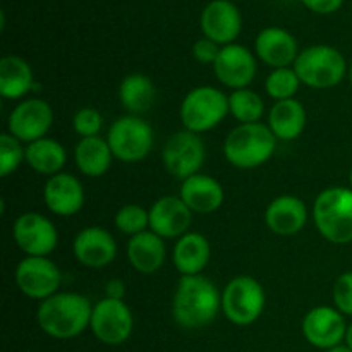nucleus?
Instances as JSON below:
<instances>
[{"label": "nucleus", "mask_w": 352, "mask_h": 352, "mask_svg": "<svg viewBox=\"0 0 352 352\" xmlns=\"http://www.w3.org/2000/svg\"><path fill=\"white\" fill-rule=\"evenodd\" d=\"M229 113L239 124L260 122L265 113L263 98L250 88L234 89L229 95Z\"/></svg>", "instance_id": "nucleus-30"}, {"label": "nucleus", "mask_w": 352, "mask_h": 352, "mask_svg": "<svg viewBox=\"0 0 352 352\" xmlns=\"http://www.w3.org/2000/svg\"><path fill=\"white\" fill-rule=\"evenodd\" d=\"M67 162V151L52 138H41V140L33 141L26 144V164L40 175L60 174Z\"/></svg>", "instance_id": "nucleus-29"}, {"label": "nucleus", "mask_w": 352, "mask_h": 352, "mask_svg": "<svg viewBox=\"0 0 352 352\" xmlns=\"http://www.w3.org/2000/svg\"><path fill=\"white\" fill-rule=\"evenodd\" d=\"M89 330L105 346H120L129 340L134 330L133 311L120 299H100L93 306Z\"/></svg>", "instance_id": "nucleus-10"}, {"label": "nucleus", "mask_w": 352, "mask_h": 352, "mask_svg": "<svg viewBox=\"0 0 352 352\" xmlns=\"http://www.w3.org/2000/svg\"><path fill=\"white\" fill-rule=\"evenodd\" d=\"M157 96V88L150 76L134 74L126 76L119 86V102L129 116H141L151 109Z\"/></svg>", "instance_id": "nucleus-28"}, {"label": "nucleus", "mask_w": 352, "mask_h": 352, "mask_svg": "<svg viewBox=\"0 0 352 352\" xmlns=\"http://www.w3.org/2000/svg\"><path fill=\"white\" fill-rule=\"evenodd\" d=\"M229 113V96L215 86H196L184 96L179 117L186 131L203 134L215 129Z\"/></svg>", "instance_id": "nucleus-6"}, {"label": "nucleus", "mask_w": 352, "mask_h": 352, "mask_svg": "<svg viewBox=\"0 0 352 352\" xmlns=\"http://www.w3.org/2000/svg\"><path fill=\"white\" fill-rule=\"evenodd\" d=\"M206 158V146L201 136L191 131H177L165 143L162 151L164 167L177 181H186L199 174Z\"/></svg>", "instance_id": "nucleus-9"}, {"label": "nucleus", "mask_w": 352, "mask_h": 352, "mask_svg": "<svg viewBox=\"0 0 352 352\" xmlns=\"http://www.w3.org/2000/svg\"><path fill=\"white\" fill-rule=\"evenodd\" d=\"M72 253L82 267L103 268L117 258V243L103 227H86L74 237Z\"/></svg>", "instance_id": "nucleus-18"}, {"label": "nucleus", "mask_w": 352, "mask_h": 352, "mask_svg": "<svg viewBox=\"0 0 352 352\" xmlns=\"http://www.w3.org/2000/svg\"><path fill=\"white\" fill-rule=\"evenodd\" d=\"M332 298L336 308L344 316H352V272H344L333 284Z\"/></svg>", "instance_id": "nucleus-35"}, {"label": "nucleus", "mask_w": 352, "mask_h": 352, "mask_svg": "<svg viewBox=\"0 0 352 352\" xmlns=\"http://www.w3.org/2000/svg\"><path fill=\"white\" fill-rule=\"evenodd\" d=\"M302 336L313 347L322 351L342 346L346 340L347 323L342 313L332 306H316L302 318Z\"/></svg>", "instance_id": "nucleus-14"}, {"label": "nucleus", "mask_w": 352, "mask_h": 352, "mask_svg": "<svg viewBox=\"0 0 352 352\" xmlns=\"http://www.w3.org/2000/svg\"><path fill=\"white\" fill-rule=\"evenodd\" d=\"M256 55L244 45H226L213 64V72L217 79L227 88H232V91L250 88V85L256 78Z\"/></svg>", "instance_id": "nucleus-15"}, {"label": "nucleus", "mask_w": 352, "mask_h": 352, "mask_svg": "<svg viewBox=\"0 0 352 352\" xmlns=\"http://www.w3.org/2000/svg\"><path fill=\"white\" fill-rule=\"evenodd\" d=\"M277 141L267 124H239L223 141V157L232 167L251 170L274 157Z\"/></svg>", "instance_id": "nucleus-3"}, {"label": "nucleus", "mask_w": 352, "mask_h": 352, "mask_svg": "<svg viewBox=\"0 0 352 352\" xmlns=\"http://www.w3.org/2000/svg\"><path fill=\"white\" fill-rule=\"evenodd\" d=\"M43 201L54 215H78L85 206V188L76 175L60 172L45 182Z\"/></svg>", "instance_id": "nucleus-20"}, {"label": "nucleus", "mask_w": 352, "mask_h": 352, "mask_svg": "<svg viewBox=\"0 0 352 352\" xmlns=\"http://www.w3.org/2000/svg\"><path fill=\"white\" fill-rule=\"evenodd\" d=\"M210 258H212L210 241L203 234L191 232V230L179 237L172 250V261L182 277L201 275V272L208 267Z\"/></svg>", "instance_id": "nucleus-25"}, {"label": "nucleus", "mask_w": 352, "mask_h": 352, "mask_svg": "<svg viewBox=\"0 0 352 352\" xmlns=\"http://www.w3.org/2000/svg\"><path fill=\"white\" fill-rule=\"evenodd\" d=\"M344 342H346V346L349 347V349L352 351V323L351 325H347V332H346V340H344Z\"/></svg>", "instance_id": "nucleus-39"}, {"label": "nucleus", "mask_w": 352, "mask_h": 352, "mask_svg": "<svg viewBox=\"0 0 352 352\" xmlns=\"http://www.w3.org/2000/svg\"><path fill=\"white\" fill-rule=\"evenodd\" d=\"M325 352H352V351L347 346H337V347H333V349H329Z\"/></svg>", "instance_id": "nucleus-40"}, {"label": "nucleus", "mask_w": 352, "mask_h": 352, "mask_svg": "<svg viewBox=\"0 0 352 352\" xmlns=\"http://www.w3.org/2000/svg\"><path fill=\"white\" fill-rule=\"evenodd\" d=\"M179 196L192 213H201V215L220 210L226 199L223 186L208 174H195L192 177L182 181Z\"/></svg>", "instance_id": "nucleus-22"}, {"label": "nucleus", "mask_w": 352, "mask_h": 352, "mask_svg": "<svg viewBox=\"0 0 352 352\" xmlns=\"http://www.w3.org/2000/svg\"><path fill=\"white\" fill-rule=\"evenodd\" d=\"M292 67L302 85L313 89L336 88L349 71L342 52L330 45H311L301 50Z\"/></svg>", "instance_id": "nucleus-5"}, {"label": "nucleus", "mask_w": 352, "mask_h": 352, "mask_svg": "<svg viewBox=\"0 0 352 352\" xmlns=\"http://www.w3.org/2000/svg\"><path fill=\"white\" fill-rule=\"evenodd\" d=\"M107 141L113 158L124 164H138L144 160L153 148V129L143 117L124 116L110 126Z\"/></svg>", "instance_id": "nucleus-8"}, {"label": "nucleus", "mask_w": 352, "mask_h": 352, "mask_svg": "<svg viewBox=\"0 0 352 352\" xmlns=\"http://www.w3.org/2000/svg\"><path fill=\"white\" fill-rule=\"evenodd\" d=\"M126 254L131 267L136 272L143 275L157 274L164 267L165 258H167L165 239H162L151 230L141 232L138 236L129 237Z\"/></svg>", "instance_id": "nucleus-24"}, {"label": "nucleus", "mask_w": 352, "mask_h": 352, "mask_svg": "<svg viewBox=\"0 0 352 352\" xmlns=\"http://www.w3.org/2000/svg\"><path fill=\"white\" fill-rule=\"evenodd\" d=\"M349 78H351V85H352V64H351V67H349Z\"/></svg>", "instance_id": "nucleus-42"}, {"label": "nucleus", "mask_w": 352, "mask_h": 352, "mask_svg": "<svg viewBox=\"0 0 352 352\" xmlns=\"http://www.w3.org/2000/svg\"><path fill=\"white\" fill-rule=\"evenodd\" d=\"M302 6L315 14H333L344 6V0H301Z\"/></svg>", "instance_id": "nucleus-37"}, {"label": "nucleus", "mask_w": 352, "mask_h": 352, "mask_svg": "<svg viewBox=\"0 0 352 352\" xmlns=\"http://www.w3.org/2000/svg\"><path fill=\"white\" fill-rule=\"evenodd\" d=\"M220 50H222V47H220L219 43H215L213 40H210V38L203 36L199 38V40L195 41V45H192V57H195L196 62H199V64H210L213 67V64H215L217 57H219Z\"/></svg>", "instance_id": "nucleus-36"}, {"label": "nucleus", "mask_w": 352, "mask_h": 352, "mask_svg": "<svg viewBox=\"0 0 352 352\" xmlns=\"http://www.w3.org/2000/svg\"><path fill=\"white\" fill-rule=\"evenodd\" d=\"M203 36L210 38L220 47L236 43L243 30V16L232 0H212L206 3L199 16Z\"/></svg>", "instance_id": "nucleus-16"}, {"label": "nucleus", "mask_w": 352, "mask_h": 352, "mask_svg": "<svg viewBox=\"0 0 352 352\" xmlns=\"http://www.w3.org/2000/svg\"><path fill=\"white\" fill-rule=\"evenodd\" d=\"M308 116L299 100H282L275 102L268 112V124L274 136L280 141H294L305 133Z\"/></svg>", "instance_id": "nucleus-26"}, {"label": "nucleus", "mask_w": 352, "mask_h": 352, "mask_svg": "<svg viewBox=\"0 0 352 352\" xmlns=\"http://www.w3.org/2000/svg\"><path fill=\"white\" fill-rule=\"evenodd\" d=\"M72 127L74 133L81 138L100 136L103 127V116L93 107H82L72 117Z\"/></svg>", "instance_id": "nucleus-34"}, {"label": "nucleus", "mask_w": 352, "mask_h": 352, "mask_svg": "<svg viewBox=\"0 0 352 352\" xmlns=\"http://www.w3.org/2000/svg\"><path fill=\"white\" fill-rule=\"evenodd\" d=\"M349 188L352 189V167H351V170H349Z\"/></svg>", "instance_id": "nucleus-41"}, {"label": "nucleus", "mask_w": 352, "mask_h": 352, "mask_svg": "<svg viewBox=\"0 0 352 352\" xmlns=\"http://www.w3.org/2000/svg\"><path fill=\"white\" fill-rule=\"evenodd\" d=\"M306 222H308V208L298 196H278L265 210V223L275 236H296L305 229Z\"/></svg>", "instance_id": "nucleus-21"}, {"label": "nucleus", "mask_w": 352, "mask_h": 352, "mask_svg": "<svg viewBox=\"0 0 352 352\" xmlns=\"http://www.w3.org/2000/svg\"><path fill=\"white\" fill-rule=\"evenodd\" d=\"M40 89L34 81L33 69L19 55L0 58V96L6 100H24V96Z\"/></svg>", "instance_id": "nucleus-23"}, {"label": "nucleus", "mask_w": 352, "mask_h": 352, "mask_svg": "<svg viewBox=\"0 0 352 352\" xmlns=\"http://www.w3.org/2000/svg\"><path fill=\"white\" fill-rule=\"evenodd\" d=\"M113 223H116V229L119 232L134 237L138 234L150 230V213L143 206L129 203V205H124L117 210Z\"/></svg>", "instance_id": "nucleus-32"}, {"label": "nucleus", "mask_w": 352, "mask_h": 352, "mask_svg": "<svg viewBox=\"0 0 352 352\" xmlns=\"http://www.w3.org/2000/svg\"><path fill=\"white\" fill-rule=\"evenodd\" d=\"M222 309L219 287L205 275L179 278L172 299V316L186 330H201L215 322Z\"/></svg>", "instance_id": "nucleus-1"}, {"label": "nucleus", "mask_w": 352, "mask_h": 352, "mask_svg": "<svg viewBox=\"0 0 352 352\" xmlns=\"http://www.w3.org/2000/svg\"><path fill=\"white\" fill-rule=\"evenodd\" d=\"M93 305L79 292H57L40 302L36 323L41 332L57 340H69L89 329Z\"/></svg>", "instance_id": "nucleus-2"}, {"label": "nucleus", "mask_w": 352, "mask_h": 352, "mask_svg": "<svg viewBox=\"0 0 352 352\" xmlns=\"http://www.w3.org/2000/svg\"><path fill=\"white\" fill-rule=\"evenodd\" d=\"M313 220L329 243H352V189L344 186L323 189L313 205Z\"/></svg>", "instance_id": "nucleus-4"}, {"label": "nucleus", "mask_w": 352, "mask_h": 352, "mask_svg": "<svg viewBox=\"0 0 352 352\" xmlns=\"http://www.w3.org/2000/svg\"><path fill=\"white\" fill-rule=\"evenodd\" d=\"M10 133L0 134V175L9 177L26 162V148Z\"/></svg>", "instance_id": "nucleus-33"}, {"label": "nucleus", "mask_w": 352, "mask_h": 352, "mask_svg": "<svg viewBox=\"0 0 352 352\" xmlns=\"http://www.w3.org/2000/svg\"><path fill=\"white\" fill-rule=\"evenodd\" d=\"M301 85L302 82L294 67L272 69V72L265 79V91L275 102H282V100L296 98Z\"/></svg>", "instance_id": "nucleus-31"}, {"label": "nucleus", "mask_w": 352, "mask_h": 352, "mask_svg": "<svg viewBox=\"0 0 352 352\" xmlns=\"http://www.w3.org/2000/svg\"><path fill=\"white\" fill-rule=\"evenodd\" d=\"M54 126V109L43 98L31 96L17 103L7 119V133L24 144L47 138Z\"/></svg>", "instance_id": "nucleus-12"}, {"label": "nucleus", "mask_w": 352, "mask_h": 352, "mask_svg": "<svg viewBox=\"0 0 352 352\" xmlns=\"http://www.w3.org/2000/svg\"><path fill=\"white\" fill-rule=\"evenodd\" d=\"M267 305L265 289L256 278L239 275L227 282L222 291V313L237 327L253 325L263 315Z\"/></svg>", "instance_id": "nucleus-7"}, {"label": "nucleus", "mask_w": 352, "mask_h": 352, "mask_svg": "<svg viewBox=\"0 0 352 352\" xmlns=\"http://www.w3.org/2000/svg\"><path fill=\"white\" fill-rule=\"evenodd\" d=\"M150 230L162 239H179L189 232L192 212L181 196H162L148 210Z\"/></svg>", "instance_id": "nucleus-17"}, {"label": "nucleus", "mask_w": 352, "mask_h": 352, "mask_svg": "<svg viewBox=\"0 0 352 352\" xmlns=\"http://www.w3.org/2000/svg\"><path fill=\"white\" fill-rule=\"evenodd\" d=\"M16 285L26 298L45 301L57 294L62 284V274L48 256H26L17 263Z\"/></svg>", "instance_id": "nucleus-11"}, {"label": "nucleus", "mask_w": 352, "mask_h": 352, "mask_svg": "<svg viewBox=\"0 0 352 352\" xmlns=\"http://www.w3.org/2000/svg\"><path fill=\"white\" fill-rule=\"evenodd\" d=\"M299 45L294 34L278 26H268L256 34L254 55L274 69L291 67L299 55Z\"/></svg>", "instance_id": "nucleus-19"}, {"label": "nucleus", "mask_w": 352, "mask_h": 352, "mask_svg": "<svg viewBox=\"0 0 352 352\" xmlns=\"http://www.w3.org/2000/svg\"><path fill=\"white\" fill-rule=\"evenodd\" d=\"M12 237L26 256H48L58 244L55 223L38 212L21 213L12 226Z\"/></svg>", "instance_id": "nucleus-13"}, {"label": "nucleus", "mask_w": 352, "mask_h": 352, "mask_svg": "<svg viewBox=\"0 0 352 352\" xmlns=\"http://www.w3.org/2000/svg\"><path fill=\"white\" fill-rule=\"evenodd\" d=\"M124 296H126V284H124V280H120V278H110L105 284V298L124 301Z\"/></svg>", "instance_id": "nucleus-38"}, {"label": "nucleus", "mask_w": 352, "mask_h": 352, "mask_svg": "<svg viewBox=\"0 0 352 352\" xmlns=\"http://www.w3.org/2000/svg\"><path fill=\"white\" fill-rule=\"evenodd\" d=\"M113 153L107 138H81L74 148V162L86 177H102L112 167Z\"/></svg>", "instance_id": "nucleus-27"}]
</instances>
